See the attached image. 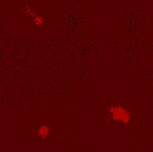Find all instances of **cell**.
<instances>
[{
	"label": "cell",
	"instance_id": "cell-1",
	"mask_svg": "<svg viewBox=\"0 0 153 152\" xmlns=\"http://www.w3.org/2000/svg\"><path fill=\"white\" fill-rule=\"evenodd\" d=\"M113 115L115 119L117 120H121V121H124V118L127 120L128 119V113L125 111H123V109H119V108H115V109H113Z\"/></svg>",
	"mask_w": 153,
	"mask_h": 152
}]
</instances>
